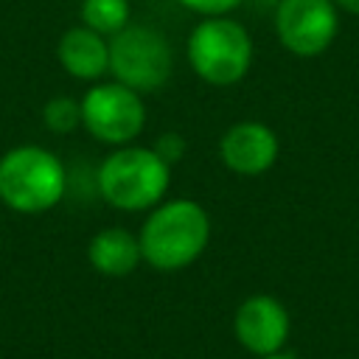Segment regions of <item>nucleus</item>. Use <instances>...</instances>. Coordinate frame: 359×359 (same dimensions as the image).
I'll return each instance as SVG.
<instances>
[{
    "instance_id": "6",
    "label": "nucleus",
    "mask_w": 359,
    "mask_h": 359,
    "mask_svg": "<svg viewBox=\"0 0 359 359\" xmlns=\"http://www.w3.org/2000/svg\"><path fill=\"white\" fill-rule=\"evenodd\" d=\"M146 112L135 90L118 84H98L81 101V123L104 143H126L143 129Z\"/></svg>"
},
{
    "instance_id": "17",
    "label": "nucleus",
    "mask_w": 359,
    "mask_h": 359,
    "mask_svg": "<svg viewBox=\"0 0 359 359\" xmlns=\"http://www.w3.org/2000/svg\"><path fill=\"white\" fill-rule=\"evenodd\" d=\"M264 359H292V356H280V353H269V356H264Z\"/></svg>"
},
{
    "instance_id": "10",
    "label": "nucleus",
    "mask_w": 359,
    "mask_h": 359,
    "mask_svg": "<svg viewBox=\"0 0 359 359\" xmlns=\"http://www.w3.org/2000/svg\"><path fill=\"white\" fill-rule=\"evenodd\" d=\"M59 62L76 79H98L109 70V45L93 28H70L59 39Z\"/></svg>"
},
{
    "instance_id": "13",
    "label": "nucleus",
    "mask_w": 359,
    "mask_h": 359,
    "mask_svg": "<svg viewBox=\"0 0 359 359\" xmlns=\"http://www.w3.org/2000/svg\"><path fill=\"white\" fill-rule=\"evenodd\" d=\"M42 118H45V126L56 135L73 132L81 123V104H76L73 98H53L45 104Z\"/></svg>"
},
{
    "instance_id": "5",
    "label": "nucleus",
    "mask_w": 359,
    "mask_h": 359,
    "mask_svg": "<svg viewBox=\"0 0 359 359\" xmlns=\"http://www.w3.org/2000/svg\"><path fill=\"white\" fill-rule=\"evenodd\" d=\"M252 59V42L247 31L222 17H210L199 22L188 39V62L210 84H233L238 81Z\"/></svg>"
},
{
    "instance_id": "7",
    "label": "nucleus",
    "mask_w": 359,
    "mask_h": 359,
    "mask_svg": "<svg viewBox=\"0 0 359 359\" xmlns=\"http://www.w3.org/2000/svg\"><path fill=\"white\" fill-rule=\"evenodd\" d=\"M278 36L300 56L323 53L337 34V14L331 0H280L278 6Z\"/></svg>"
},
{
    "instance_id": "11",
    "label": "nucleus",
    "mask_w": 359,
    "mask_h": 359,
    "mask_svg": "<svg viewBox=\"0 0 359 359\" xmlns=\"http://www.w3.org/2000/svg\"><path fill=\"white\" fill-rule=\"evenodd\" d=\"M90 264L101 272V275H109V278H123L129 275L137 261L143 258L140 255V241L123 230V227H109V230H101L93 241H90Z\"/></svg>"
},
{
    "instance_id": "15",
    "label": "nucleus",
    "mask_w": 359,
    "mask_h": 359,
    "mask_svg": "<svg viewBox=\"0 0 359 359\" xmlns=\"http://www.w3.org/2000/svg\"><path fill=\"white\" fill-rule=\"evenodd\" d=\"M180 3L199 14H224V11L236 8L241 0H180Z\"/></svg>"
},
{
    "instance_id": "4",
    "label": "nucleus",
    "mask_w": 359,
    "mask_h": 359,
    "mask_svg": "<svg viewBox=\"0 0 359 359\" xmlns=\"http://www.w3.org/2000/svg\"><path fill=\"white\" fill-rule=\"evenodd\" d=\"M174 67L168 39L146 25H126L112 36L109 45V70L129 90L151 93L160 90Z\"/></svg>"
},
{
    "instance_id": "1",
    "label": "nucleus",
    "mask_w": 359,
    "mask_h": 359,
    "mask_svg": "<svg viewBox=\"0 0 359 359\" xmlns=\"http://www.w3.org/2000/svg\"><path fill=\"white\" fill-rule=\"evenodd\" d=\"M210 236L208 213L191 199L160 205L140 230V255L163 272L182 269L199 258Z\"/></svg>"
},
{
    "instance_id": "16",
    "label": "nucleus",
    "mask_w": 359,
    "mask_h": 359,
    "mask_svg": "<svg viewBox=\"0 0 359 359\" xmlns=\"http://www.w3.org/2000/svg\"><path fill=\"white\" fill-rule=\"evenodd\" d=\"M345 11H353V14H359V0H337Z\"/></svg>"
},
{
    "instance_id": "14",
    "label": "nucleus",
    "mask_w": 359,
    "mask_h": 359,
    "mask_svg": "<svg viewBox=\"0 0 359 359\" xmlns=\"http://www.w3.org/2000/svg\"><path fill=\"white\" fill-rule=\"evenodd\" d=\"M154 151H157V157L163 160V163H177V160H182V154H185V140L180 137V135H174V132H165V135H160L157 137V143H154Z\"/></svg>"
},
{
    "instance_id": "2",
    "label": "nucleus",
    "mask_w": 359,
    "mask_h": 359,
    "mask_svg": "<svg viewBox=\"0 0 359 359\" xmlns=\"http://www.w3.org/2000/svg\"><path fill=\"white\" fill-rule=\"evenodd\" d=\"M62 163L39 146H17L0 157V199L20 213H42L65 194Z\"/></svg>"
},
{
    "instance_id": "3",
    "label": "nucleus",
    "mask_w": 359,
    "mask_h": 359,
    "mask_svg": "<svg viewBox=\"0 0 359 359\" xmlns=\"http://www.w3.org/2000/svg\"><path fill=\"white\" fill-rule=\"evenodd\" d=\"M98 188L112 208H151L168 188V163H163L154 149H121L101 163Z\"/></svg>"
},
{
    "instance_id": "12",
    "label": "nucleus",
    "mask_w": 359,
    "mask_h": 359,
    "mask_svg": "<svg viewBox=\"0 0 359 359\" xmlns=\"http://www.w3.org/2000/svg\"><path fill=\"white\" fill-rule=\"evenodd\" d=\"M81 20L95 34H118L129 22V3L126 0H84Z\"/></svg>"
},
{
    "instance_id": "8",
    "label": "nucleus",
    "mask_w": 359,
    "mask_h": 359,
    "mask_svg": "<svg viewBox=\"0 0 359 359\" xmlns=\"http://www.w3.org/2000/svg\"><path fill=\"white\" fill-rule=\"evenodd\" d=\"M289 334V317L286 309L266 294H255L244 300L236 311V337L238 342L261 356L275 353Z\"/></svg>"
},
{
    "instance_id": "9",
    "label": "nucleus",
    "mask_w": 359,
    "mask_h": 359,
    "mask_svg": "<svg viewBox=\"0 0 359 359\" xmlns=\"http://www.w3.org/2000/svg\"><path fill=\"white\" fill-rule=\"evenodd\" d=\"M222 160L236 174H261L278 157V140L264 123H236L222 137Z\"/></svg>"
}]
</instances>
